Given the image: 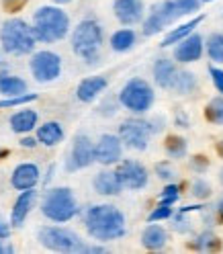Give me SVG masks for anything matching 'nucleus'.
<instances>
[{
	"label": "nucleus",
	"mask_w": 223,
	"mask_h": 254,
	"mask_svg": "<svg viewBox=\"0 0 223 254\" xmlns=\"http://www.w3.org/2000/svg\"><path fill=\"white\" fill-rule=\"evenodd\" d=\"M61 139H63V129L57 121H47L37 129V141L47 148L57 146Z\"/></svg>",
	"instance_id": "obj_23"
},
{
	"label": "nucleus",
	"mask_w": 223,
	"mask_h": 254,
	"mask_svg": "<svg viewBox=\"0 0 223 254\" xmlns=\"http://www.w3.org/2000/svg\"><path fill=\"white\" fill-rule=\"evenodd\" d=\"M54 4H68V2H72V0H52Z\"/></svg>",
	"instance_id": "obj_46"
},
{
	"label": "nucleus",
	"mask_w": 223,
	"mask_h": 254,
	"mask_svg": "<svg viewBox=\"0 0 223 254\" xmlns=\"http://www.w3.org/2000/svg\"><path fill=\"white\" fill-rule=\"evenodd\" d=\"M193 195H195L197 199H207V197L211 195V185L207 183V181H203V179L195 181V183H193Z\"/></svg>",
	"instance_id": "obj_35"
},
{
	"label": "nucleus",
	"mask_w": 223,
	"mask_h": 254,
	"mask_svg": "<svg viewBox=\"0 0 223 254\" xmlns=\"http://www.w3.org/2000/svg\"><path fill=\"white\" fill-rule=\"evenodd\" d=\"M197 86H199V82H197V76H195L193 72L178 70V72H176V78H174L172 90L178 92V94H190V92L197 90Z\"/></svg>",
	"instance_id": "obj_26"
},
{
	"label": "nucleus",
	"mask_w": 223,
	"mask_h": 254,
	"mask_svg": "<svg viewBox=\"0 0 223 254\" xmlns=\"http://www.w3.org/2000/svg\"><path fill=\"white\" fill-rule=\"evenodd\" d=\"M168 217H172V207H168V205H158V207L148 215V221L152 224V221H162Z\"/></svg>",
	"instance_id": "obj_36"
},
{
	"label": "nucleus",
	"mask_w": 223,
	"mask_h": 254,
	"mask_svg": "<svg viewBox=\"0 0 223 254\" xmlns=\"http://www.w3.org/2000/svg\"><path fill=\"white\" fill-rule=\"evenodd\" d=\"M37 113L33 109H23L19 111V113H14L10 117V129L14 133H29V131H33L35 129V125H37Z\"/></svg>",
	"instance_id": "obj_22"
},
{
	"label": "nucleus",
	"mask_w": 223,
	"mask_h": 254,
	"mask_svg": "<svg viewBox=\"0 0 223 254\" xmlns=\"http://www.w3.org/2000/svg\"><path fill=\"white\" fill-rule=\"evenodd\" d=\"M190 166H193V170H197V172H205L209 168V158L203 156V154H197V156H193V160H190Z\"/></svg>",
	"instance_id": "obj_38"
},
{
	"label": "nucleus",
	"mask_w": 223,
	"mask_h": 254,
	"mask_svg": "<svg viewBox=\"0 0 223 254\" xmlns=\"http://www.w3.org/2000/svg\"><path fill=\"white\" fill-rule=\"evenodd\" d=\"M107 78L105 76H90V78H84V80L78 84L76 88V97L78 101L82 103H92L94 99L99 97V94L107 88Z\"/></svg>",
	"instance_id": "obj_18"
},
{
	"label": "nucleus",
	"mask_w": 223,
	"mask_h": 254,
	"mask_svg": "<svg viewBox=\"0 0 223 254\" xmlns=\"http://www.w3.org/2000/svg\"><path fill=\"white\" fill-rule=\"evenodd\" d=\"M2 252H12V248L10 246H4L2 242H0V254H2Z\"/></svg>",
	"instance_id": "obj_45"
},
{
	"label": "nucleus",
	"mask_w": 223,
	"mask_h": 254,
	"mask_svg": "<svg viewBox=\"0 0 223 254\" xmlns=\"http://www.w3.org/2000/svg\"><path fill=\"white\" fill-rule=\"evenodd\" d=\"M154 88L143 80V78H133L119 92V103L129 109L131 113H146L154 105Z\"/></svg>",
	"instance_id": "obj_8"
},
{
	"label": "nucleus",
	"mask_w": 223,
	"mask_h": 254,
	"mask_svg": "<svg viewBox=\"0 0 223 254\" xmlns=\"http://www.w3.org/2000/svg\"><path fill=\"white\" fill-rule=\"evenodd\" d=\"M152 137V127L150 121L143 119H127L119 125V139L131 150H146L148 141Z\"/></svg>",
	"instance_id": "obj_9"
},
{
	"label": "nucleus",
	"mask_w": 223,
	"mask_h": 254,
	"mask_svg": "<svg viewBox=\"0 0 223 254\" xmlns=\"http://www.w3.org/2000/svg\"><path fill=\"white\" fill-rule=\"evenodd\" d=\"M121 183L117 179V174L113 170H103L94 177V190L99 195H107V197H115L121 193Z\"/></svg>",
	"instance_id": "obj_20"
},
{
	"label": "nucleus",
	"mask_w": 223,
	"mask_h": 254,
	"mask_svg": "<svg viewBox=\"0 0 223 254\" xmlns=\"http://www.w3.org/2000/svg\"><path fill=\"white\" fill-rule=\"evenodd\" d=\"M217 211H219V219H223V197H221L219 203H217Z\"/></svg>",
	"instance_id": "obj_43"
},
{
	"label": "nucleus",
	"mask_w": 223,
	"mask_h": 254,
	"mask_svg": "<svg viewBox=\"0 0 223 254\" xmlns=\"http://www.w3.org/2000/svg\"><path fill=\"white\" fill-rule=\"evenodd\" d=\"M156 174H158V177H160L162 181L172 183V181H174V177H176V170L172 168V164H170V162H158V164H156Z\"/></svg>",
	"instance_id": "obj_34"
},
{
	"label": "nucleus",
	"mask_w": 223,
	"mask_h": 254,
	"mask_svg": "<svg viewBox=\"0 0 223 254\" xmlns=\"http://www.w3.org/2000/svg\"><path fill=\"white\" fill-rule=\"evenodd\" d=\"M84 226L94 240H119L125 236V215L115 205H92L84 213Z\"/></svg>",
	"instance_id": "obj_1"
},
{
	"label": "nucleus",
	"mask_w": 223,
	"mask_h": 254,
	"mask_svg": "<svg viewBox=\"0 0 223 254\" xmlns=\"http://www.w3.org/2000/svg\"><path fill=\"white\" fill-rule=\"evenodd\" d=\"M168 242V234L162 226H156L152 221V226H148L141 234V244L146 250H162Z\"/></svg>",
	"instance_id": "obj_21"
},
{
	"label": "nucleus",
	"mask_w": 223,
	"mask_h": 254,
	"mask_svg": "<svg viewBox=\"0 0 223 254\" xmlns=\"http://www.w3.org/2000/svg\"><path fill=\"white\" fill-rule=\"evenodd\" d=\"M35 201H37V190H33V189H27L19 195V199L14 201L12 213H10V224L14 228H21L25 224L27 215L31 213V209L35 207Z\"/></svg>",
	"instance_id": "obj_17"
},
{
	"label": "nucleus",
	"mask_w": 223,
	"mask_h": 254,
	"mask_svg": "<svg viewBox=\"0 0 223 254\" xmlns=\"http://www.w3.org/2000/svg\"><path fill=\"white\" fill-rule=\"evenodd\" d=\"M72 50L88 64L97 62L103 50V27L94 19L80 21L72 33Z\"/></svg>",
	"instance_id": "obj_5"
},
{
	"label": "nucleus",
	"mask_w": 223,
	"mask_h": 254,
	"mask_svg": "<svg viewBox=\"0 0 223 254\" xmlns=\"http://www.w3.org/2000/svg\"><path fill=\"white\" fill-rule=\"evenodd\" d=\"M31 29H33L37 41L56 43L68 35L70 17L59 6H41L33 14V25H31Z\"/></svg>",
	"instance_id": "obj_3"
},
{
	"label": "nucleus",
	"mask_w": 223,
	"mask_h": 254,
	"mask_svg": "<svg viewBox=\"0 0 223 254\" xmlns=\"http://www.w3.org/2000/svg\"><path fill=\"white\" fill-rule=\"evenodd\" d=\"M115 17L121 25H137L143 21V2L141 0H115Z\"/></svg>",
	"instance_id": "obj_15"
},
{
	"label": "nucleus",
	"mask_w": 223,
	"mask_h": 254,
	"mask_svg": "<svg viewBox=\"0 0 223 254\" xmlns=\"http://www.w3.org/2000/svg\"><path fill=\"white\" fill-rule=\"evenodd\" d=\"M203 21H205V17H203V14H197V17H195V19H190L188 23H182V25H178L176 29H172L170 33L164 37V41H162L160 45H162V47H170L172 43H178L180 39H184L186 35H190V33H193V31H195V29H197V27H199Z\"/></svg>",
	"instance_id": "obj_24"
},
{
	"label": "nucleus",
	"mask_w": 223,
	"mask_h": 254,
	"mask_svg": "<svg viewBox=\"0 0 223 254\" xmlns=\"http://www.w3.org/2000/svg\"><path fill=\"white\" fill-rule=\"evenodd\" d=\"M178 197H180V187L172 183L160 193V203L158 205H168V207H172V205L178 201Z\"/></svg>",
	"instance_id": "obj_32"
},
{
	"label": "nucleus",
	"mask_w": 223,
	"mask_h": 254,
	"mask_svg": "<svg viewBox=\"0 0 223 254\" xmlns=\"http://www.w3.org/2000/svg\"><path fill=\"white\" fill-rule=\"evenodd\" d=\"M195 248L199 250H207V252H211V250H219L221 248V240L217 236H213L211 232H205L199 236V240L195 242Z\"/></svg>",
	"instance_id": "obj_31"
},
{
	"label": "nucleus",
	"mask_w": 223,
	"mask_h": 254,
	"mask_svg": "<svg viewBox=\"0 0 223 254\" xmlns=\"http://www.w3.org/2000/svg\"><path fill=\"white\" fill-rule=\"evenodd\" d=\"M115 174H117L121 187H125V189L139 190V189H143L148 185V170L137 160H123L117 166Z\"/></svg>",
	"instance_id": "obj_12"
},
{
	"label": "nucleus",
	"mask_w": 223,
	"mask_h": 254,
	"mask_svg": "<svg viewBox=\"0 0 223 254\" xmlns=\"http://www.w3.org/2000/svg\"><path fill=\"white\" fill-rule=\"evenodd\" d=\"M0 43L10 56H27L35 50V33L31 25L23 19H8L0 27Z\"/></svg>",
	"instance_id": "obj_4"
},
{
	"label": "nucleus",
	"mask_w": 223,
	"mask_h": 254,
	"mask_svg": "<svg viewBox=\"0 0 223 254\" xmlns=\"http://www.w3.org/2000/svg\"><path fill=\"white\" fill-rule=\"evenodd\" d=\"M121 152H123V144H121L119 135L105 133V135H101L99 144L94 146V162H101L105 166L117 164L121 160Z\"/></svg>",
	"instance_id": "obj_13"
},
{
	"label": "nucleus",
	"mask_w": 223,
	"mask_h": 254,
	"mask_svg": "<svg viewBox=\"0 0 223 254\" xmlns=\"http://www.w3.org/2000/svg\"><path fill=\"white\" fill-rule=\"evenodd\" d=\"M29 68L37 82H54L61 74V58L54 52H35Z\"/></svg>",
	"instance_id": "obj_10"
},
{
	"label": "nucleus",
	"mask_w": 223,
	"mask_h": 254,
	"mask_svg": "<svg viewBox=\"0 0 223 254\" xmlns=\"http://www.w3.org/2000/svg\"><path fill=\"white\" fill-rule=\"evenodd\" d=\"M164 150L170 158H184L186 156V139L182 135H168L164 139Z\"/></svg>",
	"instance_id": "obj_28"
},
{
	"label": "nucleus",
	"mask_w": 223,
	"mask_h": 254,
	"mask_svg": "<svg viewBox=\"0 0 223 254\" xmlns=\"http://www.w3.org/2000/svg\"><path fill=\"white\" fill-rule=\"evenodd\" d=\"M8 154H10V150L0 148V160H4V158H8Z\"/></svg>",
	"instance_id": "obj_44"
},
{
	"label": "nucleus",
	"mask_w": 223,
	"mask_h": 254,
	"mask_svg": "<svg viewBox=\"0 0 223 254\" xmlns=\"http://www.w3.org/2000/svg\"><path fill=\"white\" fill-rule=\"evenodd\" d=\"M39 242L54 252H105L101 246H86L82 238L72 230L57 228V226H45L39 230Z\"/></svg>",
	"instance_id": "obj_6"
},
{
	"label": "nucleus",
	"mask_w": 223,
	"mask_h": 254,
	"mask_svg": "<svg viewBox=\"0 0 223 254\" xmlns=\"http://www.w3.org/2000/svg\"><path fill=\"white\" fill-rule=\"evenodd\" d=\"M39 183V166L33 162H23L12 170L10 185L17 190H27V189H35Z\"/></svg>",
	"instance_id": "obj_16"
},
{
	"label": "nucleus",
	"mask_w": 223,
	"mask_h": 254,
	"mask_svg": "<svg viewBox=\"0 0 223 254\" xmlns=\"http://www.w3.org/2000/svg\"><path fill=\"white\" fill-rule=\"evenodd\" d=\"M207 56L213 62L223 64V33H215L207 39Z\"/></svg>",
	"instance_id": "obj_30"
},
{
	"label": "nucleus",
	"mask_w": 223,
	"mask_h": 254,
	"mask_svg": "<svg viewBox=\"0 0 223 254\" xmlns=\"http://www.w3.org/2000/svg\"><path fill=\"white\" fill-rule=\"evenodd\" d=\"M176 72H178V68L174 66V62L168 60V58H160V60H156V64H154V80L160 88L172 90Z\"/></svg>",
	"instance_id": "obj_19"
},
{
	"label": "nucleus",
	"mask_w": 223,
	"mask_h": 254,
	"mask_svg": "<svg viewBox=\"0 0 223 254\" xmlns=\"http://www.w3.org/2000/svg\"><path fill=\"white\" fill-rule=\"evenodd\" d=\"M215 152L219 154V158H223V139H219L215 144Z\"/></svg>",
	"instance_id": "obj_41"
},
{
	"label": "nucleus",
	"mask_w": 223,
	"mask_h": 254,
	"mask_svg": "<svg viewBox=\"0 0 223 254\" xmlns=\"http://www.w3.org/2000/svg\"><path fill=\"white\" fill-rule=\"evenodd\" d=\"M27 92V82L19 76L10 74H0V94L4 97H19Z\"/></svg>",
	"instance_id": "obj_25"
},
{
	"label": "nucleus",
	"mask_w": 223,
	"mask_h": 254,
	"mask_svg": "<svg viewBox=\"0 0 223 254\" xmlns=\"http://www.w3.org/2000/svg\"><path fill=\"white\" fill-rule=\"evenodd\" d=\"M41 213L56 221V224H66L78 213V203L72 193V189L68 187H57L47 190L43 201H41Z\"/></svg>",
	"instance_id": "obj_7"
},
{
	"label": "nucleus",
	"mask_w": 223,
	"mask_h": 254,
	"mask_svg": "<svg viewBox=\"0 0 223 254\" xmlns=\"http://www.w3.org/2000/svg\"><path fill=\"white\" fill-rule=\"evenodd\" d=\"M205 119L215 125H223V94L209 101V105L205 107Z\"/></svg>",
	"instance_id": "obj_29"
},
{
	"label": "nucleus",
	"mask_w": 223,
	"mask_h": 254,
	"mask_svg": "<svg viewBox=\"0 0 223 254\" xmlns=\"http://www.w3.org/2000/svg\"><path fill=\"white\" fill-rule=\"evenodd\" d=\"M37 144H39V141H37L35 137H23V139H21V146H23V148H35Z\"/></svg>",
	"instance_id": "obj_40"
},
{
	"label": "nucleus",
	"mask_w": 223,
	"mask_h": 254,
	"mask_svg": "<svg viewBox=\"0 0 223 254\" xmlns=\"http://www.w3.org/2000/svg\"><path fill=\"white\" fill-rule=\"evenodd\" d=\"M92 162H94V146H92V141H90L88 135L78 133L74 137V144H72V150H70V158H68L66 168L70 172H74V170L88 168Z\"/></svg>",
	"instance_id": "obj_11"
},
{
	"label": "nucleus",
	"mask_w": 223,
	"mask_h": 254,
	"mask_svg": "<svg viewBox=\"0 0 223 254\" xmlns=\"http://www.w3.org/2000/svg\"><path fill=\"white\" fill-rule=\"evenodd\" d=\"M199 4L201 0H164V2L154 4L150 17L143 21V35L152 37L156 33H160L168 25L199 10Z\"/></svg>",
	"instance_id": "obj_2"
},
{
	"label": "nucleus",
	"mask_w": 223,
	"mask_h": 254,
	"mask_svg": "<svg viewBox=\"0 0 223 254\" xmlns=\"http://www.w3.org/2000/svg\"><path fill=\"white\" fill-rule=\"evenodd\" d=\"M37 101V94H19V97H8L4 101H0V109H8V107H19V105H27V103H33Z\"/></svg>",
	"instance_id": "obj_33"
},
{
	"label": "nucleus",
	"mask_w": 223,
	"mask_h": 254,
	"mask_svg": "<svg viewBox=\"0 0 223 254\" xmlns=\"http://www.w3.org/2000/svg\"><path fill=\"white\" fill-rule=\"evenodd\" d=\"M201 2H211V0H201Z\"/></svg>",
	"instance_id": "obj_48"
},
{
	"label": "nucleus",
	"mask_w": 223,
	"mask_h": 254,
	"mask_svg": "<svg viewBox=\"0 0 223 254\" xmlns=\"http://www.w3.org/2000/svg\"><path fill=\"white\" fill-rule=\"evenodd\" d=\"M133 45H135V33L131 29H121L111 35V47H113V52H119V54L129 52Z\"/></svg>",
	"instance_id": "obj_27"
},
{
	"label": "nucleus",
	"mask_w": 223,
	"mask_h": 254,
	"mask_svg": "<svg viewBox=\"0 0 223 254\" xmlns=\"http://www.w3.org/2000/svg\"><path fill=\"white\" fill-rule=\"evenodd\" d=\"M209 74H211V80H213L215 88H217V90L223 94V70H221V68L211 66V68H209Z\"/></svg>",
	"instance_id": "obj_39"
},
{
	"label": "nucleus",
	"mask_w": 223,
	"mask_h": 254,
	"mask_svg": "<svg viewBox=\"0 0 223 254\" xmlns=\"http://www.w3.org/2000/svg\"><path fill=\"white\" fill-rule=\"evenodd\" d=\"M8 236V228L4 226V224H0V240H2V238H6Z\"/></svg>",
	"instance_id": "obj_42"
},
{
	"label": "nucleus",
	"mask_w": 223,
	"mask_h": 254,
	"mask_svg": "<svg viewBox=\"0 0 223 254\" xmlns=\"http://www.w3.org/2000/svg\"><path fill=\"white\" fill-rule=\"evenodd\" d=\"M203 56V37L197 33H190L184 39L178 41V45L174 47V60L180 64H193L199 62Z\"/></svg>",
	"instance_id": "obj_14"
},
{
	"label": "nucleus",
	"mask_w": 223,
	"mask_h": 254,
	"mask_svg": "<svg viewBox=\"0 0 223 254\" xmlns=\"http://www.w3.org/2000/svg\"><path fill=\"white\" fill-rule=\"evenodd\" d=\"M0 2H2V8L6 12H19L27 6L29 0H0Z\"/></svg>",
	"instance_id": "obj_37"
},
{
	"label": "nucleus",
	"mask_w": 223,
	"mask_h": 254,
	"mask_svg": "<svg viewBox=\"0 0 223 254\" xmlns=\"http://www.w3.org/2000/svg\"><path fill=\"white\" fill-rule=\"evenodd\" d=\"M219 181H221V185H223V168H221V172H219Z\"/></svg>",
	"instance_id": "obj_47"
}]
</instances>
